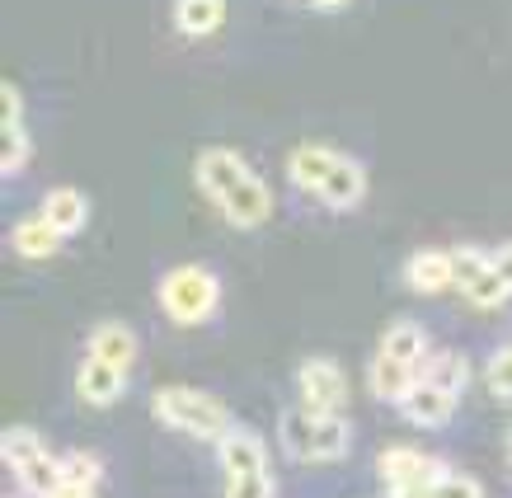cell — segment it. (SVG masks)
<instances>
[{
    "label": "cell",
    "instance_id": "1",
    "mask_svg": "<svg viewBox=\"0 0 512 498\" xmlns=\"http://www.w3.org/2000/svg\"><path fill=\"white\" fill-rule=\"evenodd\" d=\"M282 452L301 461V466H320V461H343L353 452V428L343 414H315V409L296 405L278 419Z\"/></svg>",
    "mask_w": 512,
    "mask_h": 498
},
{
    "label": "cell",
    "instance_id": "2",
    "mask_svg": "<svg viewBox=\"0 0 512 498\" xmlns=\"http://www.w3.org/2000/svg\"><path fill=\"white\" fill-rule=\"evenodd\" d=\"M151 414H156L165 428L198 437V442H221V437L235 428L231 409L198 386H160L156 395H151Z\"/></svg>",
    "mask_w": 512,
    "mask_h": 498
},
{
    "label": "cell",
    "instance_id": "3",
    "mask_svg": "<svg viewBox=\"0 0 512 498\" xmlns=\"http://www.w3.org/2000/svg\"><path fill=\"white\" fill-rule=\"evenodd\" d=\"M156 301H160V311L170 315L174 325L193 329L221 306V282H217V273H212L207 264H179V268H170V273L160 278Z\"/></svg>",
    "mask_w": 512,
    "mask_h": 498
},
{
    "label": "cell",
    "instance_id": "4",
    "mask_svg": "<svg viewBox=\"0 0 512 498\" xmlns=\"http://www.w3.org/2000/svg\"><path fill=\"white\" fill-rule=\"evenodd\" d=\"M296 390H301V405L315 409V414H343V405H348V376L329 358L301 362L296 367Z\"/></svg>",
    "mask_w": 512,
    "mask_h": 498
},
{
    "label": "cell",
    "instance_id": "5",
    "mask_svg": "<svg viewBox=\"0 0 512 498\" xmlns=\"http://www.w3.org/2000/svg\"><path fill=\"white\" fill-rule=\"evenodd\" d=\"M249 174L254 170H249V160L235 146H202L198 160H193V179H198L207 203H226V193L245 184Z\"/></svg>",
    "mask_w": 512,
    "mask_h": 498
},
{
    "label": "cell",
    "instance_id": "6",
    "mask_svg": "<svg viewBox=\"0 0 512 498\" xmlns=\"http://www.w3.org/2000/svg\"><path fill=\"white\" fill-rule=\"evenodd\" d=\"M451 466H442L437 456L419 452V447H404V442H395V447H386V452L376 456V475H381V484L386 489H409V484H433L437 475H447Z\"/></svg>",
    "mask_w": 512,
    "mask_h": 498
},
{
    "label": "cell",
    "instance_id": "7",
    "mask_svg": "<svg viewBox=\"0 0 512 498\" xmlns=\"http://www.w3.org/2000/svg\"><path fill=\"white\" fill-rule=\"evenodd\" d=\"M456 405H461V395L442 390L437 381H428V376H414V386L404 390V400H400V414L414 423V428H442V423L456 414Z\"/></svg>",
    "mask_w": 512,
    "mask_h": 498
},
{
    "label": "cell",
    "instance_id": "8",
    "mask_svg": "<svg viewBox=\"0 0 512 498\" xmlns=\"http://www.w3.org/2000/svg\"><path fill=\"white\" fill-rule=\"evenodd\" d=\"M123 390H127V367H113V362L85 353V362L76 367V395L85 400V405L109 409V405L123 400Z\"/></svg>",
    "mask_w": 512,
    "mask_h": 498
},
{
    "label": "cell",
    "instance_id": "9",
    "mask_svg": "<svg viewBox=\"0 0 512 498\" xmlns=\"http://www.w3.org/2000/svg\"><path fill=\"white\" fill-rule=\"evenodd\" d=\"M217 212L231 221L235 231H254V226H264L273 217V188L259 174H249L245 184L226 193V203H217Z\"/></svg>",
    "mask_w": 512,
    "mask_h": 498
},
{
    "label": "cell",
    "instance_id": "10",
    "mask_svg": "<svg viewBox=\"0 0 512 498\" xmlns=\"http://www.w3.org/2000/svg\"><path fill=\"white\" fill-rule=\"evenodd\" d=\"M217 456H221V470H226V475H268V447L254 428H240V423H235L231 433L217 442Z\"/></svg>",
    "mask_w": 512,
    "mask_h": 498
},
{
    "label": "cell",
    "instance_id": "11",
    "mask_svg": "<svg viewBox=\"0 0 512 498\" xmlns=\"http://www.w3.org/2000/svg\"><path fill=\"white\" fill-rule=\"evenodd\" d=\"M362 198H367V165L339 151V160H334L325 188H320V203L334 207V212H353Z\"/></svg>",
    "mask_w": 512,
    "mask_h": 498
},
{
    "label": "cell",
    "instance_id": "12",
    "mask_svg": "<svg viewBox=\"0 0 512 498\" xmlns=\"http://www.w3.org/2000/svg\"><path fill=\"white\" fill-rule=\"evenodd\" d=\"M334 160H339V151H334V146H320V141H301L292 156H287V179H292L301 193L320 198V188H325L329 170H334Z\"/></svg>",
    "mask_w": 512,
    "mask_h": 498
},
{
    "label": "cell",
    "instance_id": "13",
    "mask_svg": "<svg viewBox=\"0 0 512 498\" xmlns=\"http://www.w3.org/2000/svg\"><path fill=\"white\" fill-rule=\"evenodd\" d=\"M404 282L409 292L419 296H437L456 287V273H451V249H414L409 264H404Z\"/></svg>",
    "mask_w": 512,
    "mask_h": 498
},
{
    "label": "cell",
    "instance_id": "14",
    "mask_svg": "<svg viewBox=\"0 0 512 498\" xmlns=\"http://www.w3.org/2000/svg\"><path fill=\"white\" fill-rule=\"evenodd\" d=\"M10 245H15L19 259H29V264H38V259H52L57 249L66 245V235L52 226V221L43 217V212H33V217L15 221V231H10Z\"/></svg>",
    "mask_w": 512,
    "mask_h": 498
},
{
    "label": "cell",
    "instance_id": "15",
    "mask_svg": "<svg viewBox=\"0 0 512 498\" xmlns=\"http://www.w3.org/2000/svg\"><path fill=\"white\" fill-rule=\"evenodd\" d=\"M90 353L132 372V362H137V334H132V325H123V320H99V325L90 329Z\"/></svg>",
    "mask_w": 512,
    "mask_h": 498
},
{
    "label": "cell",
    "instance_id": "16",
    "mask_svg": "<svg viewBox=\"0 0 512 498\" xmlns=\"http://www.w3.org/2000/svg\"><path fill=\"white\" fill-rule=\"evenodd\" d=\"M38 212H43V217L52 221V226H57L62 235H76L80 226H85V217H90V198H85L80 188L57 184V188H47V193H43Z\"/></svg>",
    "mask_w": 512,
    "mask_h": 498
},
{
    "label": "cell",
    "instance_id": "17",
    "mask_svg": "<svg viewBox=\"0 0 512 498\" xmlns=\"http://www.w3.org/2000/svg\"><path fill=\"white\" fill-rule=\"evenodd\" d=\"M414 367H404L400 358H390V353H381L376 348V358H372V367H367V390H372L376 400H386V405H400L404 400V390L414 386Z\"/></svg>",
    "mask_w": 512,
    "mask_h": 498
},
{
    "label": "cell",
    "instance_id": "18",
    "mask_svg": "<svg viewBox=\"0 0 512 498\" xmlns=\"http://www.w3.org/2000/svg\"><path fill=\"white\" fill-rule=\"evenodd\" d=\"M226 24V0H174V29L184 38H207Z\"/></svg>",
    "mask_w": 512,
    "mask_h": 498
},
{
    "label": "cell",
    "instance_id": "19",
    "mask_svg": "<svg viewBox=\"0 0 512 498\" xmlns=\"http://www.w3.org/2000/svg\"><path fill=\"white\" fill-rule=\"evenodd\" d=\"M381 353H390V358H400L404 367L423 372V362H428V334H423V325H414V320H400V325H390L386 334H381Z\"/></svg>",
    "mask_w": 512,
    "mask_h": 498
},
{
    "label": "cell",
    "instance_id": "20",
    "mask_svg": "<svg viewBox=\"0 0 512 498\" xmlns=\"http://www.w3.org/2000/svg\"><path fill=\"white\" fill-rule=\"evenodd\" d=\"M419 376L437 381V386L451 390V395H466V386H470V358H466V353H456V348H442V353H428V362H423Z\"/></svg>",
    "mask_w": 512,
    "mask_h": 498
},
{
    "label": "cell",
    "instance_id": "21",
    "mask_svg": "<svg viewBox=\"0 0 512 498\" xmlns=\"http://www.w3.org/2000/svg\"><path fill=\"white\" fill-rule=\"evenodd\" d=\"M47 452V442L33 428H5V437H0V456H5V466H10V475H15L19 466H29V461H38V456Z\"/></svg>",
    "mask_w": 512,
    "mask_h": 498
},
{
    "label": "cell",
    "instance_id": "22",
    "mask_svg": "<svg viewBox=\"0 0 512 498\" xmlns=\"http://www.w3.org/2000/svg\"><path fill=\"white\" fill-rule=\"evenodd\" d=\"M15 480L29 489L33 498H43V494H52L57 484H62V456H52V452H43L38 461H29V466H19L15 470Z\"/></svg>",
    "mask_w": 512,
    "mask_h": 498
},
{
    "label": "cell",
    "instance_id": "23",
    "mask_svg": "<svg viewBox=\"0 0 512 498\" xmlns=\"http://www.w3.org/2000/svg\"><path fill=\"white\" fill-rule=\"evenodd\" d=\"M29 156H33L29 127H0V174H5V179L24 174L29 170Z\"/></svg>",
    "mask_w": 512,
    "mask_h": 498
},
{
    "label": "cell",
    "instance_id": "24",
    "mask_svg": "<svg viewBox=\"0 0 512 498\" xmlns=\"http://www.w3.org/2000/svg\"><path fill=\"white\" fill-rule=\"evenodd\" d=\"M99 480H104V461H99L94 452H66L62 456V484L94 494V489H99Z\"/></svg>",
    "mask_w": 512,
    "mask_h": 498
},
{
    "label": "cell",
    "instance_id": "25",
    "mask_svg": "<svg viewBox=\"0 0 512 498\" xmlns=\"http://www.w3.org/2000/svg\"><path fill=\"white\" fill-rule=\"evenodd\" d=\"M470 301V306H480V311H498V306H503V301H508L512 296V287H508V278H503V273H498L494 264L484 268L480 278L470 282L466 292H461Z\"/></svg>",
    "mask_w": 512,
    "mask_h": 498
},
{
    "label": "cell",
    "instance_id": "26",
    "mask_svg": "<svg viewBox=\"0 0 512 498\" xmlns=\"http://www.w3.org/2000/svg\"><path fill=\"white\" fill-rule=\"evenodd\" d=\"M489 264H494V254H484V249H475V245L451 249V273H456V292H466L470 282L480 278Z\"/></svg>",
    "mask_w": 512,
    "mask_h": 498
},
{
    "label": "cell",
    "instance_id": "27",
    "mask_svg": "<svg viewBox=\"0 0 512 498\" xmlns=\"http://www.w3.org/2000/svg\"><path fill=\"white\" fill-rule=\"evenodd\" d=\"M484 381H489V390H494L498 400H512V343H503V348L489 353V362H484Z\"/></svg>",
    "mask_w": 512,
    "mask_h": 498
},
{
    "label": "cell",
    "instance_id": "28",
    "mask_svg": "<svg viewBox=\"0 0 512 498\" xmlns=\"http://www.w3.org/2000/svg\"><path fill=\"white\" fill-rule=\"evenodd\" d=\"M226 498H278V480L268 475H226Z\"/></svg>",
    "mask_w": 512,
    "mask_h": 498
},
{
    "label": "cell",
    "instance_id": "29",
    "mask_svg": "<svg viewBox=\"0 0 512 498\" xmlns=\"http://www.w3.org/2000/svg\"><path fill=\"white\" fill-rule=\"evenodd\" d=\"M0 99H5V118H0V127H24V94H19L15 80L0 85Z\"/></svg>",
    "mask_w": 512,
    "mask_h": 498
},
{
    "label": "cell",
    "instance_id": "30",
    "mask_svg": "<svg viewBox=\"0 0 512 498\" xmlns=\"http://www.w3.org/2000/svg\"><path fill=\"white\" fill-rule=\"evenodd\" d=\"M494 268L503 273V278H508V287H512V240H508V245H498V249H494Z\"/></svg>",
    "mask_w": 512,
    "mask_h": 498
},
{
    "label": "cell",
    "instance_id": "31",
    "mask_svg": "<svg viewBox=\"0 0 512 498\" xmlns=\"http://www.w3.org/2000/svg\"><path fill=\"white\" fill-rule=\"evenodd\" d=\"M43 498H94V494H85V489H71V484H57L52 494H43Z\"/></svg>",
    "mask_w": 512,
    "mask_h": 498
},
{
    "label": "cell",
    "instance_id": "32",
    "mask_svg": "<svg viewBox=\"0 0 512 498\" xmlns=\"http://www.w3.org/2000/svg\"><path fill=\"white\" fill-rule=\"evenodd\" d=\"M311 5H320V10H343L348 0H311Z\"/></svg>",
    "mask_w": 512,
    "mask_h": 498
},
{
    "label": "cell",
    "instance_id": "33",
    "mask_svg": "<svg viewBox=\"0 0 512 498\" xmlns=\"http://www.w3.org/2000/svg\"><path fill=\"white\" fill-rule=\"evenodd\" d=\"M508 452H512V442H508Z\"/></svg>",
    "mask_w": 512,
    "mask_h": 498
},
{
    "label": "cell",
    "instance_id": "34",
    "mask_svg": "<svg viewBox=\"0 0 512 498\" xmlns=\"http://www.w3.org/2000/svg\"><path fill=\"white\" fill-rule=\"evenodd\" d=\"M94 498H99V494H94Z\"/></svg>",
    "mask_w": 512,
    "mask_h": 498
}]
</instances>
